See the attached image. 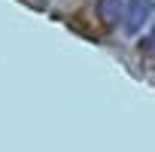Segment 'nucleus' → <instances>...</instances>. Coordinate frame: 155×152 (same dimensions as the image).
Wrapping results in <instances>:
<instances>
[{
  "instance_id": "f03ea898",
  "label": "nucleus",
  "mask_w": 155,
  "mask_h": 152,
  "mask_svg": "<svg viewBox=\"0 0 155 152\" xmlns=\"http://www.w3.org/2000/svg\"><path fill=\"white\" fill-rule=\"evenodd\" d=\"M97 12L107 25H116L122 18V0H97Z\"/></svg>"
},
{
  "instance_id": "f257e3e1",
  "label": "nucleus",
  "mask_w": 155,
  "mask_h": 152,
  "mask_svg": "<svg viewBox=\"0 0 155 152\" xmlns=\"http://www.w3.org/2000/svg\"><path fill=\"white\" fill-rule=\"evenodd\" d=\"M152 15V0H128V6L122 9V21L128 34H137Z\"/></svg>"
},
{
  "instance_id": "7ed1b4c3",
  "label": "nucleus",
  "mask_w": 155,
  "mask_h": 152,
  "mask_svg": "<svg viewBox=\"0 0 155 152\" xmlns=\"http://www.w3.org/2000/svg\"><path fill=\"white\" fill-rule=\"evenodd\" d=\"M140 49H143L146 55H155V28L149 31V37H143V40H140Z\"/></svg>"
}]
</instances>
